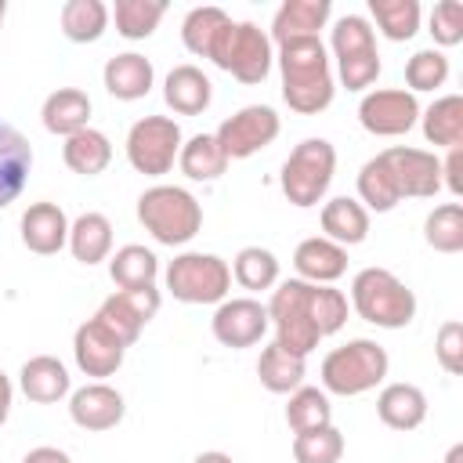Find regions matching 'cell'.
Returning <instances> with one entry per match:
<instances>
[{
  "label": "cell",
  "mask_w": 463,
  "mask_h": 463,
  "mask_svg": "<svg viewBox=\"0 0 463 463\" xmlns=\"http://www.w3.org/2000/svg\"><path fill=\"white\" fill-rule=\"evenodd\" d=\"M279 72H282V98L300 116H318L333 105L336 83L329 51L318 36L311 40H289L279 47Z\"/></svg>",
  "instance_id": "1"
},
{
  "label": "cell",
  "mask_w": 463,
  "mask_h": 463,
  "mask_svg": "<svg viewBox=\"0 0 463 463\" xmlns=\"http://www.w3.org/2000/svg\"><path fill=\"white\" fill-rule=\"evenodd\" d=\"M137 221L156 242L184 246L203 228V206L181 184H152L137 195Z\"/></svg>",
  "instance_id": "2"
},
{
  "label": "cell",
  "mask_w": 463,
  "mask_h": 463,
  "mask_svg": "<svg viewBox=\"0 0 463 463\" xmlns=\"http://www.w3.org/2000/svg\"><path fill=\"white\" fill-rule=\"evenodd\" d=\"M354 315L376 329H405L416 318V293L387 268H362L351 279Z\"/></svg>",
  "instance_id": "3"
},
{
  "label": "cell",
  "mask_w": 463,
  "mask_h": 463,
  "mask_svg": "<svg viewBox=\"0 0 463 463\" xmlns=\"http://www.w3.org/2000/svg\"><path fill=\"white\" fill-rule=\"evenodd\" d=\"M387 369H391L387 347H380L369 336H354V340L333 347L322 358V373L318 376H322V391L326 394L354 398V394H365V391L380 387L387 380Z\"/></svg>",
  "instance_id": "4"
},
{
  "label": "cell",
  "mask_w": 463,
  "mask_h": 463,
  "mask_svg": "<svg viewBox=\"0 0 463 463\" xmlns=\"http://www.w3.org/2000/svg\"><path fill=\"white\" fill-rule=\"evenodd\" d=\"M206 58L217 69L232 72L239 83H264L275 65L271 36L253 22H232V18L217 29Z\"/></svg>",
  "instance_id": "5"
},
{
  "label": "cell",
  "mask_w": 463,
  "mask_h": 463,
  "mask_svg": "<svg viewBox=\"0 0 463 463\" xmlns=\"http://www.w3.org/2000/svg\"><path fill=\"white\" fill-rule=\"evenodd\" d=\"M333 174H336V148L326 137H304L286 156L279 184H282V195L293 206L311 210L326 199V192L333 184Z\"/></svg>",
  "instance_id": "6"
},
{
  "label": "cell",
  "mask_w": 463,
  "mask_h": 463,
  "mask_svg": "<svg viewBox=\"0 0 463 463\" xmlns=\"http://www.w3.org/2000/svg\"><path fill=\"white\" fill-rule=\"evenodd\" d=\"M264 307H268V318L275 326L279 347H286L289 354H300V358H307L318 347L322 333L311 318V282H304V279L279 282Z\"/></svg>",
  "instance_id": "7"
},
{
  "label": "cell",
  "mask_w": 463,
  "mask_h": 463,
  "mask_svg": "<svg viewBox=\"0 0 463 463\" xmlns=\"http://www.w3.org/2000/svg\"><path fill=\"white\" fill-rule=\"evenodd\" d=\"M166 289L181 304H221L232 289V268L217 253L184 250L166 264Z\"/></svg>",
  "instance_id": "8"
},
{
  "label": "cell",
  "mask_w": 463,
  "mask_h": 463,
  "mask_svg": "<svg viewBox=\"0 0 463 463\" xmlns=\"http://www.w3.org/2000/svg\"><path fill=\"white\" fill-rule=\"evenodd\" d=\"M184 137L177 119L170 116H145L127 130V159L137 174L145 177H163L174 170L177 152H181Z\"/></svg>",
  "instance_id": "9"
},
{
  "label": "cell",
  "mask_w": 463,
  "mask_h": 463,
  "mask_svg": "<svg viewBox=\"0 0 463 463\" xmlns=\"http://www.w3.org/2000/svg\"><path fill=\"white\" fill-rule=\"evenodd\" d=\"M279 130H282V119H279V112L271 105H246L235 116H228L213 130V137H217L221 152L232 163V159H250L260 148H268L279 137Z\"/></svg>",
  "instance_id": "10"
},
{
  "label": "cell",
  "mask_w": 463,
  "mask_h": 463,
  "mask_svg": "<svg viewBox=\"0 0 463 463\" xmlns=\"http://www.w3.org/2000/svg\"><path fill=\"white\" fill-rule=\"evenodd\" d=\"M398 199H434L441 192V159L427 148L391 145L380 152Z\"/></svg>",
  "instance_id": "11"
},
{
  "label": "cell",
  "mask_w": 463,
  "mask_h": 463,
  "mask_svg": "<svg viewBox=\"0 0 463 463\" xmlns=\"http://www.w3.org/2000/svg\"><path fill=\"white\" fill-rule=\"evenodd\" d=\"M358 123L376 137H402L420 123V101L405 87L365 90L358 101Z\"/></svg>",
  "instance_id": "12"
},
{
  "label": "cell",
  "mask_w": 463,
  "mask_h": 463,
  "mask_svg": "<svg viewBox=\"0 0 463 463\" xmlns=\"http://www.w3.org/2000/svg\"><path fill=\"white\" fill-rule=\"evenodd\" d=\"M163 297L156 286H141V289H116L112 297L101 300V307L94 311V318L119 340V344H134L141 336V329L156 318Z\"/></svg>",
  "instance_id": "13"
},
{
  "label": "cell",
  "mask_w": 463,
  "mask_h": 463,
  "mask_svg": "<svg viewBox=\"0 0 463 463\" xmlns=\"http://www.w3.org/2000/svg\"><path fill=\"white\" fill-rule=\"evenodd\" d=\"M210 329L217 344L239 351V347L260 344L264 333L271 329V318H268V307L253 297H224L210 318Z\"/></svg>",
  "instance_id": "14"
},
{
  "label": "cell",
  "mask_w": 463,
  "mask_h": 463,
  "mask_svg": "<svg viewBox=\"0 0 463 463\" xmlns=\"http://www.w3.org/2000/svg\"><path fill=\"white\" fill-rule=\"evenodd\" d=\"M72 358L80 365V373L87 376H112L123 358H127V344H119L98 318H87L83 326H76L72 333Z\"/></svg>",
  "instance_id": "15"
},
{
  "label": "cell",
  "mask_w": 463,
  "mask_h": 463,
  "mask_svg": "<svg viewBox=\"0 0 463 463\" xmlns=\"http://www.w3.org/2000/svg\"><path fill=\"white\" fill-rule=\"evenodd\" d=\"M69 217L58 203H29L22 221H18V232H22V246L29 253H40V257H54L69 246Z\"/></svg>",
  "instance_id": "16"
},
{
  "label": "cell",
  "mask_w": 463,
  "mask_h": 463,
  "mask_svg": "<svg viewBox=\"0 0 463 463\" xmlns=\"http://www.w3.org/2000/svg\"><path fill=\"white\" fill-rule=\"evenodd\" d=\"M69 416H72L76 427L98 434V430L119 427V420L127 416V402L116 387L98 380V383H83L80 391L69 394Z\"/></svg>",
  "instance_id": "17"
},
{
  "label": "cell",
  "mask_w": 463,
  "mask_h": 463,
  "mask_svg": "<svg viewBox=\"0 0 463 463\" xmlns=\"http://www.w3.org/2000/svg\"><path fill=\"white\" fill-rule=\"evenodd\" d=\"M293 268H297V279L311 286H333L347 271V250L329 242L326 235H311L293 250Z\"/></svg>",
  "instance_id": "18"
},
{
  "label": "cell",
  "mask_w": 463,
  "mask_h": 463,
  "mask_svg": "<svg viewBox=\"0 0 463 463\" xmlns=\"http://www.w3.org/2000/svg\"><path fill=\"white\" fill-rule=\"evenodd\" d=\"M29 170H33V145H29V137L18 127L0 119V210L11 206L22 195V188L29 181Z\"/></svg>",
  "instance_id": "19"
},
{
  "label": "cell",
  "mask_w": 463,
  "mask_h": 463,
  "mask_svg": "<svg viewBox=\"0 0 463 463\" xmlns=\"http://www.w3.org/2000/svg\"><path fill=\"white\" fill-rule=\"evenodd\" d=\"M333 14L329 0H286L275 18H271V43H289V40H311L326 29Z\"/></svg>",
  "instance_id": "20"
},
{
  "label": "cell",
  "mask_w": 463,
  "mask_h": 463,
  "mask_svg": "<svg viewBox=\"0 0 463 463\" xmlns=\"http://www.w3.org/2000/svg\"><path fill=\"white\" fill-rule=\"evenodd\" d=\"M101 80H105V90L116 101H141L152 90V83H156V69H152V61L145 54L123 51V54L105 61Z\"/></svg>",
  "instance_id": "21"
},
{
  "label": "cell",
  "mask_w": 463,
  "mask_h": 463,
  "mask_svg": "<svg viewBox=\"0 0 463 463\" xmlns=\"http://www.w3.org/2000/svg\"><path fill=\"white\" fill-rule=\"evenodd\" d=\"M163 101L177 116H199L213 101V83L199 65H174L163 80Z\"/></svg>",
  "instance_id": "22"
},
{
  "label": "cell",
  "mask_w": 463,
  "mask_h": 463,
  "mask_svg": "<svg viewBox=\"0 0 463 463\" xmlns=\"http://www.w3.org/2000/svg\"><path fill=\"white\" fill-rule=\"evenodd\" d=\"M18 387H22V394H25L29 402H36V405H54V402H61L65 394H72V376H69V369H65L54 354H36V358H29V362L22 365Z\"/></svg>",
  "instance_id": "23"
},
{
  "label": "cell",
  "mask_w": 463,
  "mask_h": 463,
  "mask_svg": "<svg viewBox=\"0 0 463 463\" xmlns=\"http://www.w3.org/2000/svg\"><path fill=\"white\" fill-rule=\"evenodd\" d=\"M90 94L80 90V87H58L54 94H47L43 109H40V119H43V130L47 134H58V137H72L80 130L90 127Z\"/></svg>",
  "instance_id": "24"
},
{
  "label": "cell",
  "mask_w": 463,
  "mask_h": 463,
  "mask_svg": "<svg viewBox=\"0 0 463 463\" xmlns=\"http://www.w3.org/2000/svg\"><path fill=\"white\" fill-rule=\"evenodd\" d=\"M376 416L391 430H416L427 420V394L416 383H387L376 394Z\"/></svg>",
  "instance_id": "25"
},
{
  "label": "cell",
  "mask_w": 463,
  "mask_h": 463,
  "mask_svg": "<svg viewBox=\"0 0 463 463\" xmlns=\"http://www.w3.org/2000/svg\"><path fill=\"white\" fill-rule=\"evenodd\" d=\"M318 221H322L326 239L344 246V250L365 242V235H369V210L358 199H351V195H336V199L322 203Z\"/></svg>",
  "instance_id": "26"
},
{
  "label": "cell",
  "mask_w": 463,
  "mask_h": 463,
  "mask_svg": "<svg viewBox=\"0 0 463 463\" xmlns=\"http://www.w3.org/2000/svg\"><path fill=\"white\" fill-rule=\"evenodd\" d=\"M69 253L80 264H101L112 257V224L105 213L87 210L69 224Z\"/></svg>",
  "instance_id": "27"
},
{
  "label": "cell",
  "mask_w": 463,
  "mask_h": 463,
  "mask_svg": "<svg viewBox=\"0 0 463 463\" xmlns=\"http://www.w3.org/2000/svg\"><path fill=\"white\" fill-rule=\"evenodd\" d=\"M423 137L438 148H459L463 145V98L441 94L430 109H420Z\"/></svg>",
  "instance_id": "28"
},
{
  "label": "cell",
  "mask_w": 463,
  "mask_h": 463,
  "mask_svg": "<svg viewBox=\"0 0 463 463\" xmlns=\"http://www.w3.org/2000/svg\"><path fill=\"white\" fill-rule=\"evenodd\" d=\"M61 159H65V166H69L72 174H80V177H98V174H105V166L112 163V141H109L101 130L87 127V130L65 137Z\"/></svg>",
  "instance_id": "29"
},
{
  "label": "cell",
  "mask_w": 463,
  "mask_h": 463,
  "mask_svg": "<svg viewBox=\"0 0 463 463\" xmlns=\"http://www.w3.org/2000/svg\"><path fill=\"white\" fill-rule=\"evenodd\" d=\"M304 358L300 354H289L286 347L279 344H268L260 351V362H257V376H260V387L271 391V394H293L297 387H304Z\"/></svg>",
  "instance_id": "30"
},
{
  "label": "cell",
  "mask_w": 463,
  "mask_h": 463,
  "mask_svg": "<svg viewBox=\"0 0 463 463\" xmlns=\"http://www.w3.org/2000/svg\"><path fill=\"white\" fill-rule=\"evenodd\" d=\"M109 275L119 289H141V286H156L159 279V257L137 242L119 246L109 257Z\"/></svg>",
  "instance_id": "31"
},
{
  "label": "cell",
  "mask_w": 463,
  "mask_h": 463,
  "mask_svg": "<svg viewBox=\"0 0 463 463\" xmlns=\"http://www.w3.org/2000/svg\"><path fill=\"white\" fill-rule=\"evenodd\" d=\"M177 166L188 181H217L228 170V156L213 134H192L177 152Z\"/></svg>",
  "instance_id": "32"
},
{
  "label": "cell",
  "mask_w": 463,
  "mask_h": 463,
  "mask_svg": "<svg viewBox=\"0 0 463 463\" xmlns=\"http://www.w3.org/2000/svg\"><path fill=\"white\" fill-rule=\"evenodd\" d=\"M61 33L72 43H98L109 29V7L101 0H65L61 4Z\"/></svg>",
  "instance_id": "33"
},
{
  "label": "cell",
  "mask_w": 463,
  "mask_h": 463,
  "mask_svg": "<svg viewBox=\"0 0 463 463\" xmlns=\"http://www.w3.org/2000/svg\"><path fill=\"white\" fill-rule=\"evenodd\" d=\"M232 279L250 293L275 289L279 286V257L268 246H242L232 260Z\"/></svg>",
  "instance_id": "34"
},
{
  "label": "cell",
  "mask_w": 463,
  "mask_h": 463,
  "mask_svg": "<svg viewBox=\"0 0 463 463\" xmlns=\"http://www.w3.org/2000/svg\"><path fill=\"white\" fill-rule=\"evenodd\" d=\"M369 14L394 43H405L420 33V0H369Z\"/></svg>",
  "instance_id": "35"
},
{
  "label": "cell",
  "mask_w": 463,
  "mask_h": 463,
  "mask_svg": "<svg viewBox=\"0 0 463 463\" xmlns=\"http://www.w3.org/2000/svg\"><path fill=\"white\" fill-rule=\"evenodd\" d=\"M286 423H289L293 434L329 427V423H333L329 394H326L322 387H297V391L289 394V405H286Z\"/></svg>",
  "instance_id": "36"
},
{
  "label": "cell",
  "mask_w": 463,
  "mask_h": 463,
  "mask_svg": "<svg viewBox=\"0 0 463 463\" xmlns=\"http://www.w3.org/2000/svg\"><path fill=\"white\" fill-rule=\"evenodd\" d=\"M166 4L163 0H116V7L109 11V18H116V33L123 40H145L156 33V25L163 22Z\"/></svg>",
  "instance_id": "37"
},
{
  "label": "cell",
  "mask_w": 463,
  "mask_h": 463,
  "mask_svg": "<svg viewBox=\"0 0 463 463\" xmlns=\"http://www.w3.org/2000/svg\"><path fill=\"white\" fill-rule=\"evenodd\" d=\"M358 203L369 213H387V210H394L402 203L398 192H394V181H391V174H387V166L380 159V152L373 159H365L362 170H358Z\"/></svg>",
  "instance_id": "38"
},
{
  "label": "cell",
  "mask_w": 463,
  "mask_h": 463,
  "mask_svg": "<svg viewBox=\"0 0 463 463\" xmlns=\"http://www.w3.org/2000/svg\"><path fill=\"white\" fill-rule=\"evenodd\" d=\"M423 239L438 253H459L463 250V206L459 203L434 206L423 221Z\"/></svg>",
  "instance_id": "39"
},
{
  "label": "cell",
  "mask_w": 463,
  "mask_h": 463,
  "mask_svg": "<svg viewBox=\"0 0 463 463\" xmlns=\"http://www.w3.org/2000/svg\"><path fill=\"white\" fill-rule=\"evenodd\" d=\"M329 51H333L336 61L354 58V54H373L376 51V33H373L369 18H362V14L336 18V25L329 29Z\"/></svg>",
  "instance_id": "40"
},
{
  "label": "cell",
  "mask_w": 463,
  "mask_h": 463,
  "mask_svg": "<svg viewBox=\"0 0 463 463\" xmlns=\"http://www.w3.org/2000/svg\"><path fill=\"white\" fill-rule=\"evenodd\" d=\"M344 456V434L329 423L318 430L293 434V459L297 463H340Z\"/></svg>",
  "instance_id": "41"
},
{
  "label": "cell",
  "mask_w": 463,
  "mask_h": 463,
  "mask_svg": "<svg viewBox=\"0 0 463 463\" xmlns=\"http://www.w3.org/2000/svg\"><path fill=\"white\" fill-rule=\"evenodd\" d=\"M445 80H449V58L438 47H423V51H416L405 61L409 94H416V90H438V87H445Z\"/></svg>",
  "instance_id": "42"
},
{
  "label": "cell",
  "mask_w": 463,
  "mask_h": 463,
  "mask_svg": "<svg viewBox=\"0 0 463 463\" xmlns=\"http://www.w3.org/2000/svg\"><path fill=\"white\" fill-rule=\"evenodd\" d=\"M228 22V11H221V7H192L188 14H184V22H181V40H184V47L192 51V54H199V58H206V51H210V43H213V36H217V29Z\"/></svg>",
  "instance_id": "43"
},
{
  "label": "cell",
  "mask_w": 463,
  "mask_h": 463,
  "mask_svg": "<svg viewBox=\"0 0 463 463\" xmlns=\"http://www.w3.org/2000/svg\"><path fill=\"white\" fill-rule=\"evenodd\" d=\"M347 311H351L347 293H340L333 286H311V318H315L322 336L340 333L344 322H347Z\"/></svg>",
  "instance_id": "44"
},
{
  "label": "cell",
  "mask_w": 463,
  "mask_h": 463,
  "mask_svg": "<svg viewBox=\"0 0 463 463\" xmlns=\"http://www.w3.org/2000/svg\"><path fill=\"white\" fill-rule=\"evenodd\" d=\"M427 33L434 36L438 47H456V43L463 40V4H459V0H441V4H434V11H430V29H427Z\"/></svg>",
  "instance_id": "45"
},
{
  "label": "cell",
  "mask_w": 463,
  "mask_h": 463,
  "mask_svg": "<svg viewBox=\"0 0 463 463\" xmlns=\"http://www.w3.org/2000/svg\"><path fill=\"white\" fill-rule=\"evenodd\" d=\"M434 358H438V365L449 376H459L463 373V322H456V318L441 322L438 340H434Z\"/></svg>",
  "instance_id": "46"
},
{
  "label": "cell",
  "mask_w": 463,
  "mask_h": 463,
  "mask_svg": "<svg viewBox=\"0 0 463 463\" xmlns=\"http://www.w3.org/2000/svg\"><path fill=\"white\" fill-rule=\"evenodd\" d=\"M336 76L347 90H369L380 76V51L373 54H354V58H344L336 61Z\"/></svg>",
  "instance_id": "47"
},
{
  "label": "cell",
  "mask_w": 463,
  "mask_h": 463,
  "mask_svg": "<svg viewBox=\"0 0 463 463\" xmlns=\"http://www.w3.org/2000/svg\"><path fill=\"white\" fill-rule=\"evenodd\" d=\"M441 188H449L452 195H463V145L449 148V156L441 159Z\"/></svg>",
  "instance_id": "48"
},
{
  "label": "cell",
  "mask_w": 463,
  "mask_h": 463,
  "mask_svg": "<svg viewBox=\"0 0 463 463\" xmlns=\"http://www.w3.org/2000/svg\"><path fill=\"white\" fill-rule=\"evenodd\" d=\"M22 463H72L65 449H54V445H36L22 456Z\"/></svg>",
  "instance_id": "49"
},
{
  "label": "cell",
  "mask_w": 463,
  "mask_h": 463,
  "mask_svg": "<svg viewBox=\"0 0 463 463\" xmlns=\"http://www.w3.org/2000/svg\"><path fill=\"white\" fill-rule=\"evenodd\" d=\"M11 405H14V383H11V376L0 369V427H4L7 416H11Z\"/></svg>",
  "instance_id": "50"
},
{
  "label": "cell",
  "mask_w": 463,
  "mask_h": 463,
  "mask_svg": "<svg viewBox=\"0 0 463 463\" xmlns=\"http://www.w3.org/2000/svg\"><path fill=\"white\" fill-rule=\"evenodd\" d=\"M192 463H235L228 452H217V449H210V452H199Z\"/></svg>",
  "instance_id": "51"
},
{
  "label": "cell",
  "mask_w": 463,
  "mask_h": 463,
  "mask_svg": "<svg viewBox=\"0 0 463 463\" xmlns=\"http://www.w3.org/2000/svg\"><path fill=\"white\" fill-rule=\"evenodd\" d=\"M445 463H463V445H452L449 456H445Z\"/></svg>",
  "instance_id": "52"
},
{
  "label": "cell",
  "mask_w": 463,
  "mask_h": 463,
  "mask_svg": "<svg viewBox=\"0 0 463 463\" xmlns=\"http://www.w3.org/2000/svg\"><path fill=\"white\" fill-rule=\"evenodd\" d=\"M4 14H7V0H0V29H4Z\"/></svg>",
  "instance_id": "53"
}]
</instances>
